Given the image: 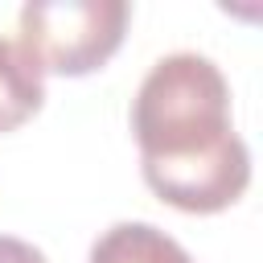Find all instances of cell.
Masks as SVG:
<instances>
[{
	"label": "cell",
	"instance_id": "1",
	"mask_svg": "<svg viewBox=\"0 0 263 263\" xmlns=\"http://www.w3.org/2000/svg\"><path fill=\"white\" fill-rule=\"evenodd\" d=\"M148 189L185 214H218L251 185V148L230 123V82L197 49L152 62L132 99Z\"/></svg>",
	"mask_w": 263,
	"mask_h": 263
},
{
	"label": "cell",
	"instance_id": "2",
	"mask_svg": "<svg viewBox=\"0 0 263 263\" xmlns=\"http://www.w3.org/2000/svg\"><path fill=\"white\" fill-rule=\"evenodd\" d=\"M127 16V0H29L16 16V41L41 74L82 78L123 45Z\"/></svg>",
	"mask_w": 263,
	"mask_h": 263
},
{
	"label": "cell",
	"instance_id": "3",
	"mask_svg": "<svg viewBox=\"0 0 263 263\" xmlns=\"http://www.w3.org/2000/svg\"><path fill=\"white\" fill-rule=\"evenodd\" d=\"M86 263H193V255L152 222H115L90 242Z\"/></svg>",
	"mask_w": 263,
	"mask_h": 263
},
{
	"label": "cell",
	"instance_id": "4",
	"mask_svg": "<svg viewBox=\"0 0 263 263\" xmlns=\"http://www.w3.org/2000/svg\"><path fill=\"white\" fill-rule=\"evenodd\" d=\"M45 103V74L21 41L0 37V132L21 127Z\"/></svg>",
	"mask_w": 263,
	"mask_h": 263
},
{
	"label": "cell",
	"instance_id": "5",
	"mask_svg": "<svg viewBox=\"0 0 263 263\" xmlns=\"http://www.w3.org/2000/svg\"><path fill=\"white\" fill-rule=\"evenodd\" d=\"M0 263H49L33 242L16 238V234H0Z\"/></svg>",
	"mask_w": 263,
	"mask_h": 263
}]
</instances>
